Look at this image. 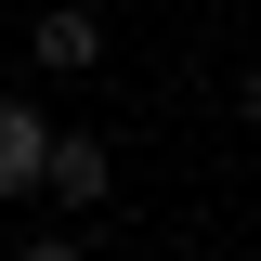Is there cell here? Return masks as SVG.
Listing matches in <instances>:
<instances>
[{"instance_id":"obj_1","label":"cell","mask_w":261,"mask_h":261,"mask_svg":"<svg viewBox=\"0 0 261 261\" xmlns=\"http://www.w3.org/2000/svg\"><path fill=\"white\" fill-rule=\"evenodd\" d=\"M39 170H53V105L0 92V196H39Z\"/></svg>"},{"instance_id":"obj_3","label":"cell","mask_w":261,"mask_h":261,"mask_svg":"<svg viewBox=\"0 0 261 261\" xmlns=\"http://www.w3.org/2000/svg\"><path fill=\"white\" fill-rule=\"evenodd\" d=\"M105 183H118V157H105V130H53V170H39V196H65V209H92Z\"/></svg>"},{"instance_id":"obj_4","label":"cell","mask_w":261,"mask_h":261,"mask_svg":"<svg viewBox=\"0 0 261 261\" xmlns=\"http://www.w3.org/2000/svg\"><path fill=\"white\" fill-rule=\"evenodd\" d=\"M248 118H261V65H248Z\"/></svg>"},{"instance_id":"obj_2","label":"cell","mask_w":261,"mask_h":261,"mask_svg":"<svg viewBox=\"0 0 261 261\" xmlns=\"http://www.w3.org/2000/svg\"><path fill=\"white\" fill-rule=\"evenodd\" d=\"M27 53H39V79H92L105 65V13L92 0H53V13L27 27Z\"/></svg>"}]
</instances>
